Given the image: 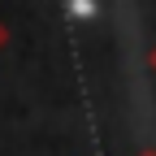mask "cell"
Returning <instances> with one entry per match:
<instances>
[{
  "instance_id": "obj_1",
  "label": "cell",
  "mask_w": 156,
  "mask_h": 156,
  "mask_svg": "<svg viewBox=\"0 0 156 156\" xmlns=\"http://www.w3.org/2000/svg\"><path fill=\"white\" fill-rule=\"evenodd\" d=\"M5 44H9V26L0 22V52H5Z\"/></svg>"
},
{
  "instance_id": "obj_2",
  "label": "cell",
  "mask_w": 156,
  "mask_h": 156,
  "mask_svg": "<svg viewBox=\"0 0 156 156\" xmlns=\"http://www.w3.org/2000/svg\"><path fill=\"white\" fill-rule=\"evenodd\" d=\"M147 69L156 74V44H152V52H147Z\"/></svg>"
},
{
  "instance_id": "obj_3",
  "label": "cell",
  "mask_w": 156,
  "mask_h": 156,
  "mask_svg": "<svg viewBox=\"0 0 156 156\" xmlns=\"http://www.w3.org/2000/svg\"><path fill=\"white\" fill-rule=\"evenodd\" d=\"M139 156H156V152H152V147H147V152H139Z\"/></svg>"
}]
</instances>
